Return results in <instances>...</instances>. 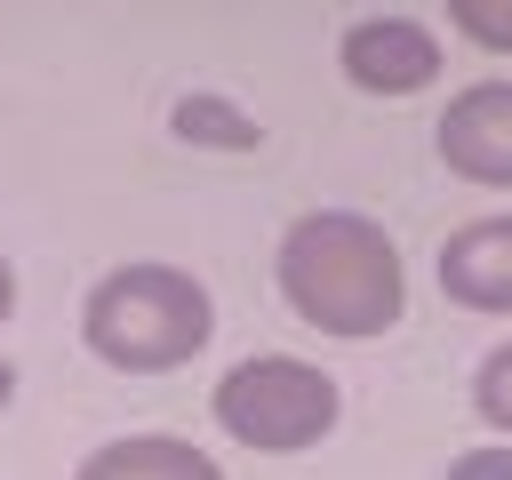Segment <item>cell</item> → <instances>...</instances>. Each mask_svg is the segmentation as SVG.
<instances>
[{"mask_svg":"<svg viewBox=\"0 0 512 480\" xmlns=\"http://www.w3.org/2000/svg\"><path fill=\"white\" fill-rule=\"evenodd\" d=\"M448 480H512V440H488V448L448 456Z\"/></svg>","mask_w":512,"mask_h":480,"instance_id":"11","label":"cell"},{"mask_svg":"<svg viewBox=\"0 0 512 480\" xmlns=\"http://www.w3.org/2000/svg\"><path fill=\"white\" fill-rule=\"evenodd\" d=\"M448 32H464L488 56H512V0H448Z\"/></svg>","mask_w":512,"mask_h":480,"instance_id":"10","label":"cell"},{"mask_svg":"<svg viewBox=\"0 0 512 480\" xmlns=\"http://www.w3.org/2000/svg\"><path fill=\"white\" fill-rule=\"evenodd\" d=\"M216 336V296L208 280H192L184 264H160V256H136V264H112L88 296H80V344L120 368V376H168V368H192Z\"/></svg>","mask_w":512,"mask_h":480,"instance_id":"2","label":"cell"},{"mask_svg":"<svg viewBox=\"0 0 512 480\" xmlns=\"http://www.w3.org/2000/svg\"><path fill=\"white\" fill-rule=\"evenodd\" d=\"M272 280L288 312L336 344H376L384 328L408 320L400 240L360 208H304L272 248Z\"/></svg>","mask_w":512,"mask_h":480,"instance_id":"1","label":"cell"},{"mask_svg":"<svg viewBox=\"0 0 512 480\" xmlns=\"http://www.w3.org/2000/svg\"><path fill=\"white\" fill-rule=\"evenodd\" d=\"M8 400H16V368L0 360V416H8Z\"/></svg>","mask_w":512,"mask_h":480,"instance_id":"13","label":"cell"},{"mask_svg":"<svg viewBox=\"0 0 512 480\" xmlns=\"http://www.w3.org/2000/svg\"><path fill=\"white\" fill-rule=\"evenodd\" d=\"M448 176L480 184V192H512V80H472L448 96L440 128H432Z\"/></svg>","mask_w":512,"mask_h":480,"instance_id":"5","label":"cell"},{"mask_svg":"<svg viewBox=\"0 0 512 480\" xmlns=\"http://www.w3.org/2000/svg\"><path fill=\"white\" fill-rule=\"evenodd\" d=\"M440 296L464 304V312H488V320H512V208L496 216H472L440 240Z\"/></svg>","mask_w":512,"mask_h":480,"instance_id":"6","label":"cell"},{"mask_svg":"<svg viewBox=\"0 0 512 480\" xmlns=\"http://www.w3.org/2000/svg\"><path fill=\"white\" fill-rule=\"evenodd\" d=\"M216 408V432L232 448H256V456H304L336 432L344 416V384L320 368V360H296V352H248L216 376L208 392Z\"/></svg>","mask_w":512,"mask_h":480,"instance_id":"3","label":"cell"},{"mask_svg":"<svg viewBox=\"0 0 512 480\" xmlns=\"http://www.w3.org/2000/svg\"><path fill=\"white\" fill-rule=\"evenodd\" d=\"M8 312H16V264L0 256V320H8Z\"/></svg>","mask_w":512,"mask_h":480,"instance_id":"12","label":"cell"},{"mask_svg":"<svg viewBox=\"0 0 512 480\" xmlns=\"http://www.w3.org/2000/svg\"><path fill=\"white\" fill-rule=\"evenodd\" d=\"M168 128H176L184 144H200V152H256V144H264L256 112H240L232 96H208V88L176 96V104H168Z\"/></svg>","mask_w":512,"mask_h":480,"instance_id":"8","label":"cell"},{"mask_svg":"<svg viewBox=\"0 0 512 480\" xmlns=\"http://www.w3.org/2000/svg\"><path fill=\"white\" fill-rule=\"evenodd\" d=\"M440 32L424 24V16H400V8H384V16H352L344 24V40H336V72L360 88V96H424L432 80H440Z\"/></svg>","mask_w":512,"mask_h":480,"instance_id":"4","label":"cell"},{"mask_svg":"<svg viewBox=\"0 0 512 480\" xmlns=\"http://www.w3.org/2000/svg\"><path fill=\"white\" fill-rule=\"evenodd\" d=\"M472 408H480V424H488L496 440H512V336L472 368Z\"/></svg>","mask_w":512,"mask_h":480,"instance_id":"9","label":"cell"},{"mask_svg":"<svg viewBox=\"0 0 512 480\" xmlns=\"http://www.w3.org/2000/svg\"><path fill=\"white\" fill-rule=\"evenodd\" d=\"M72 480H224V464L208 448H192L184 432H120V440L88 448L72 464Z\"/></svg>","mask_w":512,"mask_h":480,"instance_id":"7","label":"cell"}]
</instances>
